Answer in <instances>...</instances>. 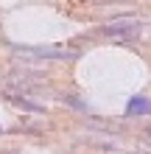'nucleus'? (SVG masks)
<instances>
[{
    "instance_id": "1",
    "label": "nucleus",
    "mask_w": 151,
    "mask_h": 154,
    "mask_svg": "<svg viewBox=\"0 0 151 154\" xmlns=\"http://www.w3.org/2000/svg\"><path fill=\"white\" fill-rule=\"evenodd\" d=\"M14 53L23 59H78L81 51L70 45H14Z\"/></svg>"
},
{
    "instance_id": "2",
    "label": "nucleus",
    "mask_w": 151,
    "mask_h": 154,
    "mask_svg": "<svg viewBox=\"0 0 151 154\" xmlns=\"http://www.w3.org/2000/svg\"><path fill=\"white\" fill-rule=\"evenodd\" d=\"M137 31H140V20H134V17H115V20L104 23L101 28L95 31V37L126 42V39H137Z\"/></svg>"
},
{
    "instance_id": "3",
    "label": "nucleus",
    "mask_w": 151,
    "mask_h": 154,
    "mask_svg": "<svg viewBox=\"0 0 151 154\" xmlns=\"http://www.w3.org/2000/svg\"><path fill=\"white\" fill-rule=\"evenodd\" d=\"M8 101H11L17 109H25V112H45V106L42 104H34L28 95H23V93H8Z\"/></svg>"
},
{
    "instance_id": "4",
    "label": "nucleus",
    "mask_w": 151,
    "mask_h": 154,
    "mask_svg": "<svg viewBox=\"0 0 151 154\" xmlns=\"http://www.w3.org/2000/svg\"><path fill=\"white\" fill-rule=\"evenodd\" d=\"M126 115H151V101L146 95H134L126 104Z\"/></svg>"
},
{
    "instance_id": "5",
    "label": "nucleus",
    "mask_w": 151,
    "mask_h": 154,
    "mask_svg": "<svg viewBox=\"0 0 151 154\" xmlns=\"http://www.w3.org/2000/svg\"><path fill=\"white\" fill-rule=\"evenodd\" d=\"M87 137H90L92 143H101L104 149H118V146H120V140H118V137H112V134H95V132H90Z\"/></svg>"
},
{
    "instance_id": "6",
    "label": "nucleus",
    "mask_w": 151,
    "mask_h": 154,
    "mask_svg": "<svg viewBox=\"0 0 151 154\" xmlns=\"http://www.w3.org/2000/svg\"><path fill=\"white\" fill-rule=\"evenodd\" d=\"M65 104L73 106L76 112H87V104H81V98H76V95H65Z\"/></svg>"
},
{
    "instance_id": "7",
    "label": "nucleus",
    "mask_w": 151,
    "mask_h": 154,
    "mask_svg": "<svg viewBox=\"0 0 151 154\" xmlns=\"http://www.w3.org/2000/svg\"><path fill=\"white\" fill-rule=\"evenodd\" d=\"M137 39H140V42H151V23H140Z\"/></svg>"
},
{
    "instance_id": "8",
    "label": "nucleus",
    "mask_w": 151,
    "mask_h": 154,
    "mask_svg": "<svg viewBox=\"0 0 151 154\" xmlns=\"http://www.w3.org/2000/svg\"><path fill=\"white\" fill-rule=\"evenodd\" d=\"M95 3L101 6V3H112V0H95ZM115 3H131V0H115Z\"/></svg>"
},
{
    "instance_id": "9",
    "label": "nucleus",
    "mask_w": 151,
    "mask_h": 154,
    "mask_svg": "<svg viewBox=\"0 0 151 154\" xmlns=\"http://www.w3.org/2000/svg\"><path fill=\"white\" fill-rule=\"evenodd\" d=\"M0 154H17V151H0Z\"/></svg>"
},
{
    "instance_id": "10",
    "label": "nucleus",
    "mask_w": 151,
    "mask_h": 154,
    "mask_svg": "<svg viewBox=\"0 0 151 154\" xmlns=\"http://www.w3.org/2000/svg\"><path fill=\"white\" fill-rule=\"evenodd\" d=\"M148 137H151V126H148Z\"/></svg>"
}]
</instances>
